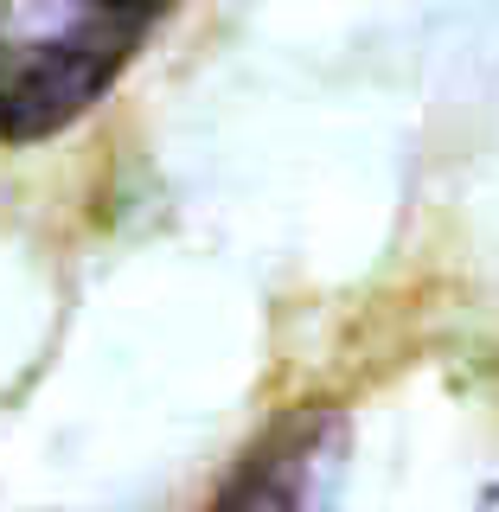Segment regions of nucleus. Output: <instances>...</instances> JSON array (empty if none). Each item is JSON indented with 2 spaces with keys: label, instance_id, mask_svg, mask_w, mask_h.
<instances>
[{
  "label": "nucleus",
  "instance_id": "nucleus-1",
  "mask_svg": "<svg viewBox=\"0 0 499 512\" xmlns=\"http://www.w3.org/2000/svg\"><path fill=\"white\" fill-rule=\"evenodd\" d=\"M180 0H0V141H52L90 116Z\"/></svg>",
  "mask_w": 499,
  "mask_h": 512
},
{
  "label": "nucleus",
  "instance_id": "nucleus-2",
  "mask_svg": "<svg viewBox=\"0 0 499 512\" xmlns=\"http://www.w3.org/2000/svg\"><path fill=\"white\" fill-rule=\"evenodd\" d=\"M346 461V416L340 410H295L237 461L212 512H333Z\"/></svg>",
  "mask_w": 499,
  "mask_h": 512
}]
</instances>
